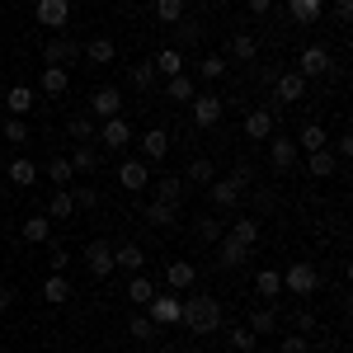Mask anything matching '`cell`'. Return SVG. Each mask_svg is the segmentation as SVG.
<instances>
[{
	"label": "cell",
	"mask_w": 353,
	"mask_h": 353,
	"mask_svg": "<svg viewBox=\"0 0 353 353\" xmlns=\"http://www.w3.org/2000/svg\"><path fill=\"white\" fill-rule=\"evenodd\" d=\"M179 325L193 330V334H212V330H221V301L212 297V292H193V297L184 301Z\"/></svg>",
	"instance_id": "obj_1"
},
{
	"label": "cell",
	"mask_w": 353,
	"mask_h": 353,
	"mask_svg": "<svg viewBox=\"0 0 353 353\" xmlns=\"http://www.w3.org/2000/svg\"><path fill=\"white\" fill-rule=\"evenodd\" d=\"M245 189H250V170H245V165H236L226 179L217 174V179L208 184V198H212V208H217V212H231V208H241V193Z\"/></svg>",
	"instance_id": "obj_2"
},
{
	"label": "cell",
	"mask_w": 353,
	"mask_h": 353,
	"mask_svg": "<svg viewBox=\"0 0 353 353\" xmlns=\"http://www.w3.org/2000/svg\"><path fill=\"white\" fill-rule=\"evenodd\" d=\"M283 292H292V297H316L321 292V269L316 264H292V269L283 273Z\"/></svg>",
	"instance_id": "obj_3"
},
{
	"label": "cell",
	"mask_w": 353,
	"mask_h": 353,
	"mask_svg": "<svg viewBox=\"0 0 353 353\" xmlns=\"http://www.w3.org/2000/svg\"><path fill=\"white\" fill-rule=\"evenodd\" d=\"M146 316H151V325L156 330H170V325H179V316H184V301L174 297V292H156V297L141 306Z\"/></svg>",
	"instance_id": "obj_4"
},
{
	"label": "cell",
	"mask_w": 353,
	"mask_h": 353,
	"mask_svg": "<svg viewBox=\"0 0 353 353\" xmlns=\"http://www.w3.org/2000/svg\"><path fill=\"white\" fill-rule=\"evenodd\" d=\"M94 141H99V151H123V146L132 141V123H128V118H104V123L94 128Z\"/></svg>",
	"instance_id": "obj_5"
},
{
	"label": "cell",
	"mask_w": 353,
	"mask_h": 353,
	"mask_svg": "<svg viewBox=\"0 0 353 353\" xmlns=\"http://www.w3.org/2000/svg\"><path fill=\"white\" fill-rule=\"evenodd\" d=\"M189 113H193V123H198V128H217L221 113H226V99H221V94H212V90H208V94H193V99H189Z\"/></svg>",
	"instance_id": "obj_6"
},
{
	"label": "cell",
	"mask_w": 353,
	"mask_h": 353,
	"mask_svg": "<svg viewBox=\"0 0 353 353\" xmlns=\"http://www.w3.org/2000/svg\"><path fill=\"white\" fill-rule=\"evenodd\" d=\"M334 71V57L321 48V43H311V48H301V57H297V76H330Z\"/></svg>",
	"instance_id": "obj_7"
},
{
	"label": "cell",
	"mask_w": 353,
	"mask_h": 353,
	"mask_svg": "<svg viewBox=\"0 0 353 353\" xmlns=\"http://www.w3.org/2000/svg\"><path fill=\"white\" fill-rule=\"evenodd\" d=\"M33 19L43 28H57V33H61V28L71 24V0H38V5H33Z\"/></svg>",
	"instance_id": "obj_8"
},
{
	"label": "cell",
	"mask_w": 353,
	"mask_h": 353,
	"mask_svg": "<svg viewBox=\"0 0 353 353\" xmlns=\"http://www.w3.org/2000/svg\"><path fill=\"white\" fill-rule=\"evenodd\" d=\"M118 184H123L128 193H141L146 184H151V165L141 161V156H128V161L118 165Z\"/></svg>",
	"instance_id": "obj_9"
},
{
	"label": "cell",
	"mask_w": 353,
	"mask_h": 353,
	"mask_svg": "<svg viewBox=\"0 0 353 353\" xmlns=\"http://www.w3.org/2000/svg\"><path fill=\"white\" fill-rule=\"evenodd\" d=\"M212 250H217V269H245V264H250V245H241L231 231H226Z\"/></svg>",
	"instance_id": "obj_10"
},
{
	"label": "cell",
	"mask_w": 353,
	"mask_h": 353,
	"mask_svg": "<svg viewBox=\"0 0 353 353\" xmlns=\"http://www.w3.org/2000/svg\"><path fill=\"white\" fill-rule=\"evenodd\" d=\"M43 57H48V66H71V61H81V43H76V38H66V28H61L52 43L43 48Z\"/></svg>",
	"instance_id": "obj_11"
},
{
	"label": "cell",
	"mask_w": 353,
	"mask_h": 353,
	"mask_svg": "<svg viewBox=\"0 0 353 353\" xmlns=\"http://www.w3.org/2000/svg\"><path fill=\"white\" fill-rule=\"evenodd\" d=\"M137 146H141V161L156 165V161L170 156V132H165V128H146V132L137 137Z\"/></svg>",
	"instance_id": "obj_12"
},
{
	"label": "cell",
	"mask_w": 353,
	"mask_h": 353,
	"mask_svg": "<svg viewBox=\"0 0 353 353\" xmlns=\"http://www.w3.org/2000/svg\"><path fill=\"white\" fill-rule=\"evenodd\" d=\"M301 94H306V76H297V71L273 76V99L278 104H301Z\"/></svg>",
	"instance_id": "obj_13"
},
{
	"label": "cell",
	"mask_w": 353,
	"mask_h": 353,
	"mask_svg": "<svg viewBox=\"0 0 353 353\" xmlns=\"http://www.w3.org/2000/svg\"><path fill=\"white\" fill-rule=\"evenodd\" d=\"M118 109H123V94L113 90V85H99L94 94H90V118H118Z\"/></svg>",
	"instance_id": "obj_14"
},
{
	"label": "cell",
	"mask_w": 353,
	"mask_h": 353,
	"mask_svg": "<svg viewBox=\"0 0 353 353\" xmlns=\"http://www.w3.org/2000/svg\"><path fill=\"white\" fill-rule=\"evenodd\" d=\"M85 269L94 273V278H109L113 273V245L109 241H90L85 245Z\"/></svg>",
	"instance_id": "obj_15"
},
{
	"label": "cell",
	"mask_w": 353,
	"mask_h": 353,
	"mask_svg": "<svg viewBox=\"0 0 353 353\" xmlns=\"http://www.w3.org/2000/svg\"><path fill=\"white\" fill-rule=\"evenodd\" d=\"M165 283H170L174 292H189L193 283H198V269H193L189 259H170V264H165Z\"/></svg>",
	"instance_id": "obj_16"
},
{
	"label": "cell",
	"mask_w": 353,
	"mask_h": 353,
	"mask_svg": "<svg viewBox=\"0 0 353 353\" xmlns=\"http://www.w3.org/2000/svg\"><path fill=\"white\" fill-rule=\"evenodd\" d=\"M245 137H250V141H269L273 137V109H250L245 113Z\"/></svg>",
	"instance_id": "obj_17"
},
{
	"label": "cell",
	"mask_w": 353,
	"mask_h": 353,
	"mask_svg": "<svg viewBox=\"0 0 353 353\" xmlns=\"http://www.w3.org/2000/svg\"><path fill=\"white\" fill-rule=\"evenodd\" d=\"M33 104H38V90H28V85H10V90H5V109H10V118H24Z\"/></svg>",
	"instance_id": "obj_18"
},
{
	"label": "cell",
	"mask_w": 353,
	"mask_h": 353,
	"mask_svg": "<svg viewBox=\"0 0 353 353\" xmlns=\"http://www.w3.org/2000/svg\"><path fill=\"white\" fill-rule=\"evenodd\" d=\"M66 161H71L76 174H94V170H99V146H94V141H76V151H71Z\"/></svg>",
	"instance_id": "obj_19"
},
{
	"label": "cell",
	"mask_w": 353,
	"mask_h": 353,
	"mask_svg": "<svg viewBox=\"0 0 353 353\" xmlns=\"http://www.w3.org/2000/svg\"><path fill=\"white\" fill-rule=\"evenodd\" d=\"M288 14H292V24L311 28L321 14H325V0H288Z\"/></svg>",
	"instance_id": "obj_20"
},
{
	"label": "cell",
	"mask_w": 353,
	"mask_h": 353,
	"mask_svg": "<svg viewBox=\"0 0 353 353\" xmlns=\"http://www.w3.org/2000/svg\"><path fill=\"white\" fill-rule=\"evenodd\" d=\"M306 170H311V179H334L339 161H334V151H330V146H321V151H311V156H306Z\"/></svg>",
	"instance_id": "obj_21"
},
{
	"label": "cell",
	"mask_w": 353,
	"mask_h": 353,
	"mask_svg": "<svg viewBox=\"0 0 353 353\" xmlns=\"http://www.w3.org/2000/svg\"><path fill=\"white\" fill-rule=\"evenodd\" d=\"M269 161H273V170H278V174H288V170L297 165V141H288V137H278V141L269 146Z\"/></svg>",
	"instance_id": "obj_22"
},
{
	"label": "cell",
	"mask_w": 353,
	"mask_h": 353,
	"mask_svg": "<svg viewBox=\"0 0 353 353\" xmlns=\"http://www.w3.org/2000/svg\"><path fill=\"white\" fill-rule=\"evenodd\" d=\"M113 269L141 273V269H146V254H141V245H113Z\"/></svg>",
	"instance_id": "obj_23"
},
{
	"label": "cell",
	"mask_w": 353,
	"mask_h": 353,
	"mask_svg": "<svg viewBox=\"0 0 353 353\" xmlns=\"http://www.w3.org/2000/svg\"><path fill=\"white\" fill-rule=\"evenodd\" d=\"M151 61H156V76H165V81H170V76H184V52H179V48H161Z\"/></svg>",
	"instance_id": "obj_24"
},
{
	"label": "cell",
	"mask_w": 353,
	"mask_h": 353,
	"mask_svg": "<svg viewBox=\"0 0 353 353\" xmlns=\"http://www.w3.org/2000/svg\"><path fill=\"white\" fill-rule=\"evenodd\" d=\"M66 90H71V71H66V66H43V94L61 99Z\"/></svg>",
	"instance_id": "obj_25"
},
{
	"label": "cell",
	"mask_w": 353,
	"mask_h": 353,
	"mask_svg": "<svg viewBox=\"0 0 353 353\" xmlns=\"http://www.w3.org/2000/svg\"><path fill=\"white\" fill-rule=\"evenodd\" d=\"M254 292H259L264 301H278L283 297V273L278 269H259L254 273Z\"/></svg>",
	"instance_id": "obj_26"
},
{
	"label": "cell",
	"mask_w": 353,
	"mask_h": 353,
	"mask_svg": "<svg viewBox=\"0 0 353 353\" xmlns=\"http://www.w3.org/2000/svg\"><path fill=\"white\" fill-rule=\"evenodd\" d=\"M10 184H19V189H33V184H38V165L28 161V156H14V161H10Z\"/></svg>",
	"instance_id": "obj_27"
},
{
	"label": "cell",
	"mask_w": 353,
	"mask_h": 353,
	"mask_svg": "<svg viewBox=\"0 0 353 353\" xmlns=\"http://www.w3.org/2000/svg\"><path fill=\"white\" fill-rule=\"evenodd\" d=\"M170 28H174V43H170V48H179V52H184V48H193V43L203 38V24H198V19H189V14H184L179 24H170Z\"/></svg>",
	"instance_id": "obj_28"
},
{
	"label": "cell",
	"mask_w": 353,
	"mask_h": 353,
	"mask_svg": "<svg viewBox=\"0 0 353 353\" xmlns=\"http://www.w3.org/2000/svg\"><path fill=\"white\" fill-rule=\"evenodd\" d=\"M24 241L28 245H48L52 241V217L43 212V217H24Z\"/></svg>",
	"instance_id": "obj_29"
},
{
	"label": "cell",
	"mask_w": 353,
	"mask_h": 353,
	"mask_svg": "<svg viewBox=\"0 0 353 353\" xmlns=\"http://www.w3.org/2000/svg\"><path fill=\"white\" fill-rule=\"evenodd\" d=\"M141 217L151 221V226H174V217H179V208H174V203H156V198H151V203L141 208Z\"/></svg>",
	"instance_id": "obj_30"
},
{
	"label": "cell",
	"mask_w": 353,
	"mask_h": 353,
	"mask_svg": "<svg viewBox=\"0 0 353 353\" xmlns=\"http://www.w3.org/2000/svg\"><path fill=\"white\" fill-rule=\"evenodd\" d=\"M321 146H330L325 128H321V123H306V128L297 132V151H306V156H311V151H321Z\"/></svg>",
	"instance_id": "obj_31"
},
{
	"label": "cell",
	"mask_w": 353,
	"mask_h": 353,
	"mask_svg": "<svg viewBox=\"0 0 353 353\" xmlns=\"http://www.w3.org/2000/svg\"><path fill=\"white\" fill-rule=\"evenodd\" d=\"M81 52L90 57V61H94V66H109L113 57H118V48H113V38H90V43H85Z\"/></svg>",
	"instance_id": "obj_32"
},
{
	"label": "cell",
	"mask_w": 353,
	"mask_h": 353,
	"mask_svg": "<svg viewBox=\"0 0 353 353\" xmlns=\"http://www.w3.org/2000/svg\"><path fill=\"white\" fill-rule=\"evenodd\" d=\"M226 71H231V61H226V57H221V52H208V57H203V61H198V76H203V81H208V85H212V81H221Z\"/></svg>",
	"instance_id": "obj_33"
},
{
	"label": "cell",
	"mask_w": 353,
	"mask_h": 353,
	"mask_svg": "<svg viewBox=\"0 0 353 353\" xmlns=\"http://www.w3.org/2000/svg\"><path fill=\"white\" fill-rule=\"evenodd\" d=\"M165 94H170V104H189L193 94H198V85H193V76H170Z\"/></svg>",
	"instance_id": "obj_34"
},
{
	"label": "cell",
	"mask_w": 353,
	"mask_h": 353,
	"mask_svg": "<svg viewBox=\"0 0 353 353\" xmlns=\"http://www.w3.org/2000/svg\"><path fill=\"white\" fill-rule=\"evenodd\" d=\"M151 297H156V283H151L146 273H132V283H128V301H132V306H146Z\"/></svg>",
	"instance_id": "obj_35"
},
{
	"label": "cell",
	"mask_w": 353,
	"mask_h": 353,
	"mask_svg": "<svg viewBox=\"0 0 353 353\" xmlns=\"http://www.w3.org/2000/svg\"><path fill=\"white\" fill-rule=\"evenodd\" d=\"M184 179H193V184H203V189H208V184L217 179V170H212V161H208V156H193L189 170H184Z\"/></svg>",
	"instance_id": "obj_36"
},
{
	"label": "cell",
	"mask_w": 353,
	"mask_h": 353,
	"mask_svg": "<svg viewBox=\"0 0 353 353\" xmlns=\"http://www.w3.org/2000/svg\"><path fill=\"white\" fill-rule=\"evenodd\" d=\"M179 198H184V179H179V174L156 179V203H174V208H179Z\"/></svg>",
	"instance_id": "obj_37"
},
{
	"label": "cell",
	"mask_w": 353,
	"mask_h": 353,
	"mask_svg": "<svg viewBox=\"0 0 353 353\" xmlns=\"http://www.w3.org/2000/svg\"><path fill=\"white\" fill-rule=\"evenodd\" d=\"M254 57H259L254 33H236V38H231V61H254Z\"/></svg>",
	"instance_id": "obj_38"
},
{
	"label": "cell",
	"mask_w": 353,
	"mask_h": 353,
	"mask_svg": "<svg viewBox=\"0 0 353 353\" xmlns=\"http://www.w3.org/2000/svg\"><path fill=\"white\" fill-rule=\"evenodd\" d=\"M66 137H71V141H94V118H90V113L66 118Z\"/></svg>",
	"instance_id": "obj_39"
},
{
	"label": "cell",
	"mask_w": 353,
	"mask_h": 353,
	"mask_svg": "<svg viewBox=\"0 0 353 353\" xmlns=\"http://www.w3.org/2000/svg\"><path fill=\"white\" fill-rule=\"evenodd\" d=\"M66 297H71V283H66V273H52V278L43 283V301H52V306H61Z\"/></svg>",
	"instance_id": "obj_40"
},
{
	"label": "cell",
	"mask_w": 353,
	"mask_h": 353,
	"mask_svg": "<svg viewBox=\"0 0 353 353\" xmlns=\"http://www.w3.org/2000/svg\"><path fill=\"white\" fill-rule=\"evenodd\" d=\"M128 81H132L137 90H151V85H156V61H132V66H128Z\"/></svg>",
	"instance_id": "obj_41"
},
{
	"label": "cell",
	"mask_w": 353,
	"mask_h": 353,
	"mask_svg": "<svg viewBox=\"0 0 353 353\" xmlns=\"http://www.w3.org/2000/svg\"><path fill=\"white\" fill-rule=\"evenodd\" d=\"M48 179H57V189L76 184V170H71V161H66V156H52V161H48Z\"/></svg>",
	"instance_id": "obj_42"
},
{
	"label": "cell",
	"mask_w": 353,
	"mask_h": 353,
	"mask_svg": "<svg viewBox=\"0 0 353 353\" xmlns=\"http://www.w3.org/2000/svg\"><path fill=\"white\" fill-rule=\"evenodd\" d=\"M245 325L254 330V334H273V330H278V311H273V306H259V311H254Z\"/></svg>",
	"instance_id": "obj_43"
},
{
	"label": "cell",
	"mask_w": 353,
	"mask_h": 353,
	"mask_svg": "<svg viewBox=\"0 0 353 353\" xmlns=\"http://www.w3.org/2000/svg\"><path fill=\"white\" fill-rule=\"evenodd\" d=\"M193 231H198V241H203V245H217L221 236H226V226H221L217 217H198V226H193Z\"/></svg>",
	"instance_id": "obj_44"
},
{
	"label": "cell",
	"mask_w": 353,
	"mask_h": 353,
	"mask_svg": "<svg viewBox=\"0 0 353 353\" xmlns=\"http://www.w3.org/2000/svg\"><path fill=\"white\" fill-rule=\"evenodd\" d=\"M231 236H236L241 245H250V250H254V241H259V221H254V217H236Z\"/></svg>",
	"instance_id": "obj_45"
},
{
	"label": "cell",
	"mask_w": 353,
	"mask_h": 353,
	"mask_svg": "<svg viewBox=\"0 0 353 353\" xmlns=\"http://www.w3.org/2000/svg\"><path fill=\"white\" fill-rule=\"evenodd\" d=\"M76 212V203H71V189H57L48 198V217H71Z\"/></svg>",
	"instance_id": "obj_46"
},
{
	"label": "cell",
	"mask_w": 353,
	"mask_h": 353,
	"mask_svg": "<svg viewBox=\"0 0 353 353\" xmlns=\"http://www.w3.org/2000/svg\"><path fill=\"white\" fill-rule=\"evenodd\" d=\"M156 19L161 24H179L184 19V0H156Z\"/></svg>",
	"instance_id": "obj_47"
},
{
	"label": "cell",
	"mask_w": 353,
	"mask_h": 353,
	"mask_svg": "<svg viewBox=\"0 0 353 353\" xmlns=\"http://www.w3.org/2000/svg\"><path fill=\"white\" fill-rule=\"evenodd\" d=\"M226 339H231V349H241V353H254V344H259V334H254V330H250V325L231 330Z\"/></svg>",
	"instance_id": "obj_48"
},
{
	"label": "cell",
	"mask_w": 353,
	"mask_h": 353,
	"mask_svg": "<svg viewBox=\"0 0 353 353\" xmlns=\"http://www.w3.org/2000/svg\"><path fill=\"white\" fill-rule=\"evenodd\" d=\"M128 330H132V339H151V334H156V325H151V316H146L141 306L132 311V321H128Z\"/></svg>",
	"instance_id": "obj_49"
},
{
	"label": "cell",
	"mask_w": 353,
	"mask_h": 353,
	"mask_svg": "<svg viewBox=\"0 0 353 353\" xmlns=\"http://www.w3.org/2000/svg\"><path fill=\"white\" fill-rule=\"evenodd\" d=\"M278 353H311V339L297 334V330H288V334H283V344H278Z\"/></svg>",
	"instance_id": "obj_50"
},
{
	"label": "cell",
	"mask_w": 353,
	"mask_h": 353,
	"mask_svg": "<svg viewBox=\"0 0 353 353\" xmlns=\"http://www.w3.org/2000/svg\"><path fill=\"white\" fill-rule=\"evenodd\" d=\"M71 203H76V208H99V189H90V184H76V189H71Z\"/></svg>",
	"instance_id": "obj_51"
},
{
	"label": "cell",
	"mask_w": 353,
	"mask_h": 353,
	"mask_svg": "<svg viewBox=\"0 0 353 353\" xmlns=\"http://www.w3.org/2000/svg\"><path fill=\"white\" fill-rule=\"evenodd\" d=\"M0 132H5V141H19V146L28 141V128H24V118H10V123H5Z\"/></svg>",
	"instance_id": "obj_52"
},
{
	"label": "cell",
	"mask_w": 353,
	"mask_h": 353,
	"mask_svg": "<svg viewBox=\"0 0 353 353\" xmlns=\"http://www.w3.org/2000/svg\"><path fill=\"white\" fill-rule=\"evenodd\" d=\"M288 330H297V334H311V330H316V316H311V311H292Z\"/></svg>",
	"instance_id": "obj_53"
},
{
	"label": "cell",
	"mask_w": 353,
	"mask_h": 353,
	"mask_svg": "<svg viewBox=\"0 0 353 353\" xmlns=\"http://www.w3.org/2000/svg\"><path fill=\"white\" fill-rule=\"evenodd\" d=\"M66 264H71V254L61 245H52V273H66Z\"/></svg>",
	"instance_id": "obj_54"
},
{
	"label": "cell",
	"mask_w": 353,
	"mask_h": 353,
	"mask_svg": "<svg viewBox=\"0 0 353 353\" xmlns=\"http://www.w3.org/2000/svg\"><path fill=\"white\" fill-rule=\"evenodd\" d=\"M353 156V137H339V141H334V161H349Z\"/></svg>",
	"instance_id": "obj_55"
},
{
	"label": "cell",
	"mask_w": 353,
	"mask_h": 353,
	"mask_svg": "<svg viewBox=\"0 0 353 353\" xmlns=\"http://www.w3.org/2000/svg\"><path fill=\"white\" fill-rule=\"evenodd\" d=\"M353 19V0H339V5H334V24H349Z\"/></svg>",
	"instance_id": "obj_56"
},
{
	"label": "cell",
	"mask_w": 353,
	"mask_h": 353,
	"mask_svg": "<svg viewBox=\"0 0 353 353\" xmlns=\"http://www.w3.org/2000/svg\"><path fill=\"white\" fill-rule=\"evenodd\" d=\"M245 5H250V14H269L273 10V0H245Z\"/></svg>",
	"instance_id": "obj_57"
},
{
	"label": "cell",
	"mask_w": 353,
	"mask_h": 353,
	"mask_svg": "<svg viewBox=\"0 0 353 353\" xmlns=\"http://www.w3.org/2000/svg\"><path fill=\"white\" fill-rule=\"evenodd\" d=\"M10 306H14V292H10V288L0 283V311H10Z\"/></svg>",
	"instance_id": "obj_58"
},
{
	"label": "cell",
	"mask_w": 353,
	"mask_h": 353,
	"mask_svg": "<svg viewBox=\"0 0 353 353\" xmlns=\"http://www.w3.org/2000/svg\"><path fill=\"white\" fill-rule=\"evenodd\" d=\"M208 5H221V0H208Z\"/></svg>",
	"instance_id": "obj_59"
}]
</instances>
